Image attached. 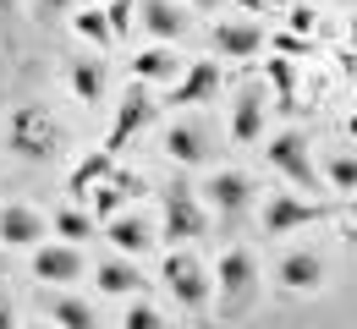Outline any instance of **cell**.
I'll return each mask as SVG.
<instances>
[{
    "mask_svg": "<svg viewBox=\"0 0 357 329\" xmlns=\"http://www.w3.org/2000/svg\"><path fill=\"white\" fill-rule=\"evenodd\" d=\"M209 231V209L198 203V192L176 182V187H165V220H160V236L171 241V252H181L187 241H198V236Z\"/></svg>",
    "mask_w": 357,
    "mask_h": 329,
    "instance_id": "obj_1",
    "label": "cell"
},
{
    "mask_svg": "<svg viewBox=\"0 0 357 329\" xmlns=\"http://www.w3.org/2000/svg\"><path fill=\"white\" fill-rule=\"evenodd\" d=\"M160 275H165V291L176 296L187 313H204V307H209V296H215V275H209L192 252H165Z\"/></svg>",
    "mask_w": 357,
    "mask_h": 329,
    "instance_id": "obj_2",
    "label": "cell"
},
{
    "mask_svg": "<svg viewBox=\"0 0 357 329\" xmlns=\"http://www.w3.org/2000/svg\"><path fill=\"white\" fill-rule=\"evenodd\" d=\"M215 291H220V319H236L253 296V252L225 247L220 264H215Z\"/></svg>",
    "mask_w": 357,
    "mask_h": 329,
    "instance_id": "obj_3",
    "label": "cell"
},
{
    "mask_svg": "<svg viewBox=\"0 0 357 329\" xmlns=\"http://www.w3.org/2000/svg\"><path fill=\"white\" fill-rule=\"evenodd\" d=\"M198 203H204V209H215L220 220H242V214H248V203H253V182H248L242 170H215V176L198 187Z\"/></svg>",
    "mask_w": 357,
    "mask_h": 329,
    "instance_id": "obj_4",
    "label": "cell"
},
{
    "mask_svg": "<svg viewBox=\"0 0 357 329\" xmlns=\"http://www.w3.org/2000/svg\"><path fill=\"white\" fill-rule=\"evenodd\" d=\"M55 138H61V127L50 121L45 110H33V104H28V110H17V115H11V148H17V154L45 159Z\"/></svg>",
    "mask_w": 357,
    "mask_h": 329,
    "instance_id": "obj_5",
    "label": "cell"
},
{
    "mask_svg": "<svg viewBox=\"0 0 357 329\" xmlns=\"http://www.w3.org/2000/svg\"><path fill=\"white\" fill-rule=\"evenodd\" d=\"M77 275H83V252L77 247H66V241L33 247V280L39 285H72Z\"/></svg>",
    "mask_w": 357,
    "mask_h": 329,
    "instance_id": "obj_6",
    "label": "cell"
},
{
    "mask_svg": "<svg viewBox=\"0 0 357 329\" xmlns=\"http://www.w3.org/2000/svg\"><path fill=\"white\" fill-rule=\"evenodd\" d=\"M269 165H275L280 176H291L297 187H319V170H313V159H308V143L297 138V132H275V143H269Z\"/></svg>",
    "mask_w": 357,
    "mask_h": 329,
    "instance_id": "obj_7",
    "label": "cell"
},
{
    "mask_svg": "<svg viewBox=\"0 0 357 329\" xmlns=\"http://www.w3.org/2000/svg\"><path fill=\"white\" fill-rule=\"evenodd\" d=\"M330 209L324 203H308V198H291V192H275L264 203V225L275 236H286V231H303V225H313V220H324Z\"/></svg>",
    "mask_w": 357,
    "mask_h": 329,
    "instance_id": "obj_8",
    "label": "cell"
},
{
    "mask_svg": "<svg viewBox=\"0 0 357 329\" xmlns=\"http://www.w3.org/2000/svg\"><path fill=\"white\" fill-rule=\"evenodd\" d=\"M154 110H160V99H149V88H132V94L121 99V110H116V127H110V138H105V154L127 148V138L154 121Z\"/></svg>",
    "mask_w": 357,
    "mask_h": 329,
    "instance_id": "obj_9",
    "label": "cell"
},
{
    "mask_svg": "<svg viewBox=\"0 0 357 329\" xmlns=\"http://www.w3.org/2000/svg\"><path fill=\"white\" fill-rule=\"evenodd\" d=\"M215 88H220V66H215V61H192V66L181 72V83H176L165 99H160V104H176V110H187V104L215 99Z\"/></svg>",
    "mask_w": 357,
    "mask_h": 329,
    "instance_id": "obj_10",
    "label": "cell"
},
{
    "mask_svg": "<svg viewBox=\"0 0 357 329\" xmlns=\"http://www.w3.org/2000/svg\"><path fill=\"white\" fill-rule=\"evenodd\" d=\"M137 28L154 39V45H171L187 33V11H181L176 0H143L137 6Z\"/></svg>",
    "mask_w": 357,
    "mask_h": 329,
    "instance_id": "obj_11",
    "label": "cell"
},
{
    "mask_svg": "<svg viewBox=\"0 0 357 329\" xmlns=\"http://www.w3.org/2000/svg\"><path fill=\"white\" fill-rule=\"evenodd\" d=\"M45 231L50 225L33 209H22V203L0 209V247H45Z\"/></svg>",
    "mask_w": 357,
    "mask_h": 329,
    "instance_id": "obj_12",
    "label": "cell"
},
{
    "mask_svg": "<svg viewBox=\"0 0 357 329\" xmlns=\"http://www.w3.org/2000/svg\"><path fill=\"white\" fill-rule=\"evenodd\" d=\"M264 132V88H236L231 99V143H259Z\"/></svg>",
    "mask_w": 357,
    "mask_h": 329,
    "instance_id": "obj_13",
    "label": "cell"
},
{
    "mask_svg": "<svg viewBox=\"0 0 357 329\" xmlns=\"http://www.w3.org/2000/svg\"><path fill=\"white\" fill-rule=\"evenodd\" d=\"M275 280L286 285V291H319L324 285V258L319 252H286L275 264Z\"/></svg>",
    "mask_w": 357,
    "mask_h": 329,
    "instance_id": "obj_14",
    "label": "cell"
},
{
    "mask_svg": "<svg viewBox=\"0 0 357 329\" xmlns=\"http://www.w3.org/2000/svg\"><path fill=\"white\" fill-rule=\"evenodd\" d=\"M132 77L137 83H171V88H176L181 83V55L171 45L143 49V55H132Z\"/></svg>",
    "mask_w": 357,
    "mask_h": 329,
    "instance_id": "obj_15",
    "label": "cell"
},
{
    "mask_svg": "<svg viewBox=\"0 0 357 329\" xmlns=\"http://www.w3.org/2000/svg\"><path fill=\"white\" fill-rule=\"evenodd\" d=\"M264 49V28L259 22H220L215 28V55H231V61H248Z\"/></svg>",
    "mask_w": 357,
    "mask_h": 329,
    "instance_id": "obj_16",
    "label": "cell"
},
{
    "mask_svg": "<svg viewBox=\"0 0 357 329\" xmlns=\"http://www.w3.org/2000/svg\"><path fill=\"white\" fill-rule=\"evenodd\" d=\"M105 236H110V247H116L121 258H132V252H149V241H154V231L143 225V214H116V220L105 225Z\"/></svg>",
    "mask_w": 357,
    "mask_h": 329,
    "instance_id": "obj_17",
    "label": "cell"
},
{
    "mask_svg": "<svg viewBox=\"0 0 357 329\" xmlns=\"http://www.w3.org/2000/svg\"><path fill=\"white\" fill-rule=\"evenodd\" d=\"M165 154L176 159V165H204V154H209V143H204V127H187V121H176L171 132H165Z\"/></svg>",
    "mask_w": 357,
    "mask_h": 329,
    "instance_id": "obj_18",
    "label": "cell"
},
{
    "mask_svg": "<svg viewBox=\"0 0 357 329\" xmlns=\"http://www.w3.org/2000/svg\"><path fill=\"white\" fill-rule=\"evenodd\" d=\"M132 192H143V182H137V176H116V182H105V187H93V225H99V220L110 225V220L121 214V203H127Z\"/></svg>",
    "mask_w": 357,
    "mask_h": 329,
    "instance_id": "obj_19",
    "label": "cell"
},
{
    "mask_svg": "<svg viewBox=\"0 0 357 329\" xmlns=\"http://www.w3.org/2000/svg\"><path fill=\"white\" fill-rule=\"evenodd\" d=\"M66 83H72V94L83 99V104H99L105 99V61H93V55L72 61L66 66Z\"/></svg>",
    "mask_w": 357,
    "mask_h": 329,
    "instance_id": "obj_20",
    "label": "cell"
},
{
    "mask_svg": "<svg viewBox=\"0 0 357 329\" xmlns=\"http://www.w3.org/2000/svg\"><path fill=\"white\" fill-rule=\"evenodd\" d=\"M93 280H99V291H105V296H137V291H143V275H137L127 258H105Z\"/></svg>",
    "mask_w": 357,
    "mask_h": 329,
    "instance_id": "obj_21",
    "label": "cell"
},
{
    "mask_svg": "<svg viewBox=\"0 0 357 329\" xmlns=\"http://www.w3.org/2000/svg\"><path fill=\"white\" fill-rule=\"evenodd\" d=\"M50 324H55V329H99V319H93L89 302H77V296H55V302H50Z\"/></svg>",
    "mask_w": 357,
    "mask_h": 329,
    "instance_id": "obj_22",
    "label": "cell"
},
{
    "mask_svg": "<svg viewBox=\"0 0 357 329\" xmlns=\"http://www.w3.org/2000/svg\"><path fill=\"white\" fill-rule=\"evenodd\" d=\"M93 231H99V225H93V214H83V209H61V214H55V236H61L66 247H83Z\"/></svg>",
    "mask_w": 357,
    "mask_h": 329,
    "instance_id": "obj_23",
    "label": "cell"
},
{
    "mask_svg": "<svg viewBox=\"0 0 357 329\" xmlns=\"http://www.w3.org/2000/svg\"><path fill=\"white\" fill-rule=\"evenodd\" d=\"M72 28H77L89 45H99V49L116 45V33H110V17H105V11H77V17H72Z\"/></svg>",
    "mask_w": 357,
    "mask_h": 329,
    "instance_id": "obj_24",
    "label": "cell"
},
{
    "mask_svg": "<svg viewBox=\"0 0 357 329\" xmlns=\"http://www.w3.org/2000/svg\"><path fill=\"white\" fill-rule=\"evenodd\" d=\"M110 176V154L99 148V154H89L77 170H72V192H93V182H105Z\"/></svg>",
    "mask_w": 357,
    "mask_h": 329,
    "instance_id": "obj_25",
    "label": "cell"
},
{
    "mask_svg": "<svg viewBox=\"0 0 357 329\" xmlns=\"http://www.w3.org/2000/svg\"><path fill=\"white\" fill-rule=\"evenodd\" d=\"M105 17H110V33H116V39H127V33L137 28V0H110V6H105Z\"/></svg>",
    "mask_w": 357,
    "mask_h": 329,
    "instance_id": "obj_26",
    "label": "cell"
},
{
    "mask_svg": "<svg viewBox=\"0 0 357 329\" xmlns=\"http://www.w3.org/2000/svg\"><path fill=\"white\" fill-rule=\"evenodd\" d=\"M264 72H269V83H275V94H280V104H297V77H291V66H286V61H269Z\"/></svg>",
    "mask_w": 357,
    "mask_h": 329,
    "instance_id": "obj_27",
    "label": "cell"
},
{
    "mask_svg": "<svg viewBox=\"0 0 357 329\" xmlns=\"http://www.w3.org/2000/svg\"><path fill=\"white\" fill-rule=\"evenodd\" d=\"M330 187L357 192V159L352 154H335V159H330Z\"/></svg>",
    "mask_w": 357,
    "mask_h": 329,
    "instance_id": "obj_28",
    "label": "cell"
},
{
    "mask_svg": "<svg viewBox=\"0 0 357 329\" xmlns=\"http://www.w3.org/2000/svg\"><path fill=\"white\" fill-rule=\"evenodd\" d=\"M121 329H165V319H160L149 302H132V307H127V319H121Z\"/></svg>",
    "mask_w": 357,
    "mask_h": 329,
    "instance_id": "obj_29",
    "label": "cell"
},
{
    "mask_svg": "<svg viewBox=\"0 0 357 329\" xmlns=\"http://www.w3.org/2000/svg\"><path fill=\"white\" fill-rule=\"evenodd\" d=\"M313 28V11L308 6H291V33H308Z\"/></svg>",
    "mask_w": 357,
    "mask_h": 329,
    "instance_id": "obj_30",
    "label": "cell"
},
{
    "mask_svg": "<svg viewBox=\"0 0 357 329\" xmlns=\"http://www.w3.org/2000/svg\"><path fill=\"white\" fill-rule=\"evenodd\" d=\"M66 6H72V0H33V11H39V17H55V11H66Z\"/></svg>",
    "mask_w": 357,
    "mask_h": 329,
    "instance_id": "obj_31",
    "label": "cell"
},
{
    "mask_svg": "<svg viewBox=\"0 0 357 329\" xmlns=\"http://www.w3.org/2000/svg\"><path fill=\"white\" fill-rule=\"evenodd\" d=\"M0 329H17V319H11V307L0 302Z\"/></svg>",
    "mask_w": 357,
    "mask_h": 329,
    "instance_id": "obj_32",
    "label": "cell"
},
{
    "mask_svg": "<svg viewBox=\"0 0 357 329\" xmlns=\"http://www.w3.org/2000/svg\"><path fill=\"white\" fill-rule=\"evenodd\" d=\"M187 6H198V11H215V6H220V0H187Z\"/></svg>",
    "mask_w": 357,
    "mask_h": 329,
    "instance_id": "obj_33",
    "label": "cell"
},
{
    "mask_svg": "<svg viewBox=\"0 0 357 329\" xmlns=\"http://www.w3.org/2000/svg\"><path fill=\"white\" fill-rule=\"evenodd\" d=\"M236 6H242V11H259V6H264V0H236Z\"/></svg>",
    "mask_w": 357,
    "mask_h": 329,
    "instance_id": "obj_34",
    "label": "cell"
},
{
    "mask_svg": "<svg viewBox=\"0 0 357 329\" xmlns=\"http://www.w3.org/2000/svg\"><path fill=\"white\" fill-rule=\"evenodd\" d=\"M0 17H11V0H0Z\"/></svg>",
    "mask_w": 357,
    "mask_h": 329,
    "instance_id": "obj_35",
    "label": "cell"
},
{
    "mask_svg": "<svg viewBox=\"0 0 357 329\" xmlns=\"http://www.w3.org/2000/svg\"><path fill=\"white\" fill-rule=\"evenodd\" d=\"M33 329H55V324H50V319H45V324H33Z\"/></svg>",
    "mask_w": 357,
    "mask_h": 329,
    "instance_id": "obj_36",
    "label": "cell"
},
{
    "mask_svg": "<svg viewBox=\"0 0 357 329\" xmlns=\"http://www.w3.org/2000/svg\"><path fill=\"white\" fill-rule=\"evenodd\" d=\"M264 6H286V0H264Z\"/></svg>",
    "mask_w": 357,
    "mask_h": 329,
    "instance_id": "obj_37",
    "label": "cell"
},
{
    "mask_svg": "<svg viewBox=\"0 0 357 329\" xmlns=\"http://www.w3.org/2000/svg\"><path fill=\"white\" fill-rule=\"evenodd\" d=\"M0 269H6V252H0Z\"/></svg>",
    "mask_w": 357,
    "mask_h": 329,
    "instance_id": "obj_38",
    "label": "cell"
}]
</instances>
